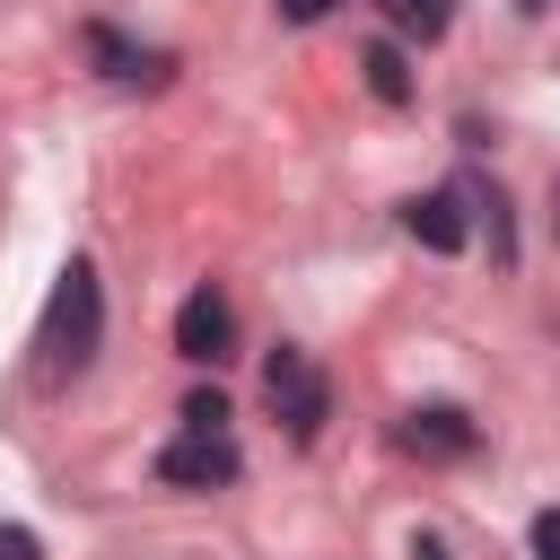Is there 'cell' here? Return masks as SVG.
I'll list each match as a JSON object with an SVG mask.
<instances>
[{"label": "cell", "mask_w": 560, "mask_h": 560, "mask_svg": "<svg viewBox=\"0 0 560 560\" xmlns=\"http://www.w3.org/2000/svg\"><path fill=\"white\" fill-rule=\"evenodd\" d=\"M0 560H44V551H35V534H26V525H0Z\"/></svg>", "instance_id": "7c38bea8"}, {"label": "cell", "mask_w": 560, "mask_h": 560, "mask_svg": "<svg viewBox=\"0 0 560 560\" xmlns=\"http://www.w3.org/2000/svg\"><path fill=\"white\" fill-rule=\"evenodd\" d=\"M324 9H332V0H280V18H289V26H315Z\"/></svg>", "instance_id": "4fadbf2b"}, {"label": "cell", "mask_w": 560, "mask_h": 560, "mask_svg": "<svg viewBox=\"0 0 560 560\" xmlns=\"http://www.w3.org/2000/svg\"><path fill=\"white\" fill-rule=\"evenodd\" d=\"M516 9H542V0H516Z\"/></svg>", "instance_id": "9a60e30c"}, {"label": "cell", "mask_w": 560, "mask_h": 560, "mask_svg": "<svg viewBox=\"0 0 560 560\" xmlns=\"http://www.w3.org/2000/svg\"><path fill=\"white\" fill-rule=\"evenodd\" d=\"M96 332H105L96 262H61V280H52V306H44V368H52V376H79V368L96 359Z\"/></svg>", "instance_id": "6da1fadb"}, {"label": "cell", "mask_w": 560, "mask_h": 560, "mask_svg": "<svg viewBox=\"0 0 560 560\" xmlns=\"http://www.w3.org/2000/svg\"><path fill=\"white\" fill-rule=\"evenodd\" d=\"M359 70H368V88H376L385 105H402V96H411V70H402V44H368V52H359Z\"/></svg>", "instance_id": "9c48e42d"}, {"label": "cell", "mask_w": 560, "mask_h": 560, "mask_svg": "<svg viewBox=\"0 0 560 560\" xmlns=\"http://www.w3.org/2000/svg\"><path fill=\"white\" fill-rule=\"evenodd\" d=\"M385 18H394V35H411V44H438L446 26H455V0H376Z\"/></svg>", "instance_id": "52a82bcc"}, {"label": "cell", "mask_w": 560, "mask_h": 560, "mask_svg": "<svg viewBox=\"0 0 560 560\" xmlns=\"http://www.w3.org/2000/svg\"><path fill=\"white\" fill-rule=\"evenodd\" d=\"M411 560H446V542H429V534H420V542H411Z\"/></svg>", "instance_id": "5bb4252c"}, {"label": "cell", "mask_w": 560, "mask_h": 560, "mask_svg": "<svg viewBox=\"0 0 560 560\" xmlns=\"http://www.w3.org/2000/svg\"><path fill=\"white\" fill-rule=\"evenodd\" d=\"M88 44H96V61H105L114 79H166V52H131L114 26H88Z\"/></svg>", "instance_id": "ba28073f"}, {"label": "cell", "mask_w": 560, "mask_h": 560, "mask_svg": "<svg viewBox=\"0 0 560 560\" xmlns=\"http://www.w3.org/2000/svg\"><path fill=\"white\" fill-rule=\"evenodd\" d=\"M551 219H560V210H551Z\"/></svg>", "instance_id": "2e32d148"}, {"label": "cell", "mask_w": 560, "mask_h": 560, "mask_svg": "<svg viewBox=\"0 0 560 560\" xmlns=\"http://www.w3.org/2000/svg\"><path fill=\"white\" fill-rule=\"evenodd\" d=\"M184 429H228V394H219V385L184 394Z\"/></svg>", "instance_id": "30bf717a"}, {"label": "cell", "mask_w": 560, "mask_h": 560, "mask_svg": "<svg viewBox=\"0 0 560 560\" xmlns=\"http://www.w3.org/2000/svg\"><path fill=\"white\" fill-rule=\"evenodd\" d=\"M402 446H411V455H464V446H472V420H464L455 402L402 411Z\"/></svg>", "instance_id": "8992f818"}, {"label": "cell", "mask_w": 560, "mask_h": 560, "mask_svg": "<svg viewBox=\"0 0 560 560\" xmlns=\"http://www.w3.org/2000/svg\"><path fill=\"white\" fill-rule=\"evenodd\" d=\"M534 560H560V508L534 516Z\"/></svg>", "instance_id": "8fae6325"}, {"label": "cell", "mask_w": 560, "mask_h": 560, "mask_svg": "<svg viewBox=\"0 0 560 560\" xmlns=\"http://www.w3.org/2000/svg\"><path fill=\"white\" fill-rule=\"evenodd\" d=\"M236 472H245V455L228 429H184L175 446H158V481H175V490H228Z\"/></svg>", "instance_id": "3957f363"}, {"label": "cell", "mask_w": 560, "mask_h": 560, "mask_svg": "<svg viewBox=\"0 0 560 560\" xmlns=\"http://www.w3.org/2000/svg\"><path fill=\"white\" fill-rule=\"evenodd\" d=\"M175 350H184L192 368H219V359L236 350V306H228L219 289H192V298L175 306Z\"/></svg>", "instance_id": "277c9868"}, {"label": "cell", "mask_w": 560, "mask_h": 560, "mask_svg": "<svg viewBox=\"0 0 560 560\" xmlns=\"http://www.w3.org/2000/svg\"><path fill=\"white\" fill-rule=\"evenodd\" d=\"M402 228H411L429 254H455V245H464V192H455V184L411 192V201H402Z\"/></svg>", "instance_id": "5b68a950"}, {"label": "cell", "mask_w": 560, "mask_h": 560, "mask_svg": "<svg viewBox=\"0 0 560 560\" xmlns=\"http://www.w3.org/2000/svg\"><path fill=\"white\" fill-rule=\"evenodd\" d=\"M262 402H271V420L298 438V446H315V429H324V368L306 359V350H271V368H262Z\"/></svg>", "instance_id": "7a4b0ae2"}]
</instances>
